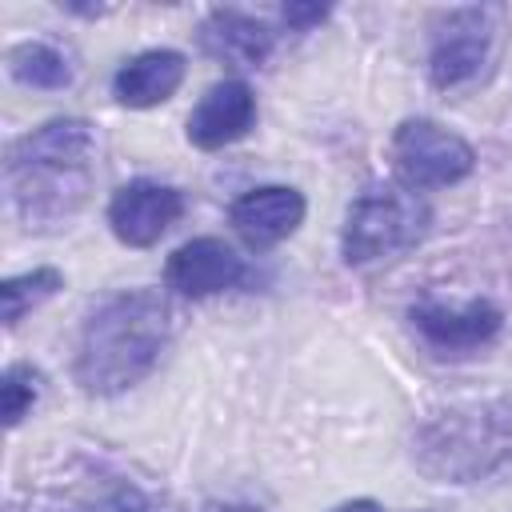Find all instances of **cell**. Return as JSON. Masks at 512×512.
Returning <instances> with one entry per match:
<instances>
[{
  "label": "cell",
  "instance_id": "cell-7",
  "mask_svg": "<svg viewBox=\"0 0 512 512\" xmlns=\"http://www.w3.org/2000/svg\"><path fill=\"white\" fill-rule=\"evenodd\" d=\"M184 212V196L172 184L160 180H132L124 184L112 204H108V224L120 244L128 248H148L156 244Z\"/></svg>",
  "mask_w": 512,
  "mask_h": 512
},
{
  "label": "cell",
  "instance_id": "cell-4",
  "mask_svg": "<svg viewBox=\"0 0 512 512\" xmlns=\"http://www.w3.org/2000/svg\"><path fill=\"white\" fill-rule=\"evenodd\" d=\"M428 220H432V212L416 192H404L396 184H376V188L360 192L356 204L348 208V220L340 232L344 260L356 268L392 260L424 240Z\"/></svg>",
  "mask_w": 512,
  "mask_h": 512
},
{
  "label": "cell",
  "instance_id": "cell-1",
  "mask_svg": "<svg viewBox=\"0 0 512 512\" xmlns=\"http://www.w3.org/2000/svg\"><path fill=\"white\" fill-rule=\"evenodd\" d=\"M96 172V132L84 120H48L36 132L8 144L4 184L24 228H60L68 224L88 192Z\"/></svg>",
  "mask_w": 512,
  "mask_h": 512
},
{
  "label": "cell",
  "instance_id": "cell-14",
  "mask_svg": "<svg viewBox=\"0 0 512 512\" xmlns=\"http://www.w3.org/2000/svg\"><path fill=\"white\" fill-rule=\"evenodd\" d=\"M8 72L12 80L28 84V88H64L72 80V68L64 60V52H56L52 44H16L8 52Z\"/></svg>",
  "mask_w": 512,
  "mask_h": 512
},
{
  "label": "cell",
  "instance_id": "cell-11",
  "mask_svg": "<svg viewBox=\"0 0 512 512\" xmlns=\"http://www.w3.org/2000/svg\"><path fill=\"white\" fill-rule=\"evenodd\" d=\"M256 120V96L244 80H220L212 84L200 104L188 116V140L196 148H224L232 140H240Z\"/></svg>",
  "mask_w": 512,
  "mask_h": 512
},
{
  "label": "cell",
  "instance_id": "cell-10",
  "mask_svg": "<svg viewBox=\"0 0 512 512\" xmlns=\"http://www.w3.org/2000/svg\"><path fill=\"white\" fill-rule=\"evenodd\" d=\"M236 236L248 244V248H272L280 240H288L300 220H304V196L288 184H264V188H252L244 192L232 212H228Z\"/></svg>",
  "mask_w": 512,
  "mask_h": 512
},
{
  "label": "cell",
  "instance_id": "cell-20",
  "mask_svg": "<svg viewBox=\"0 0 512 512\" xmlns=\"http://www.w3.org/2000/svg\"><path fill=\"white\" fill-rule=\"evenodd\" d=\"M204 512H260L256 504H208Z\"/></svg>",
  "mask_w": 512,
  "mask_h": 512
},
{
  "label": "cell",
  "instance_id": "cell-8",
  "mask_svg": "<svg viewBox=\"0 0 512 512\" xmlns=\"http://www.w3.org/2000/svg\"><path fill=\"white\" fill-rule=\"evenodd\" d=\"M244 276H248V264L216 236H196V240L180 244L164 264V284L188 300L236 288Z\"/></svg>",
  "mask_w": 512,
  "mask_h": 512
},
{
  "label": "cell",
  "instance_id": "cell-9",
  "mask_svg": "<svg viewBox=\"0 0 512 512\" xmlns=\"http://www.w3.org/2000/svg\"><path fill=\"white\" fill-rule=\"evenodd\" d=\"M416 332L444 356H464L480 344H488L500 332V308L492 300H468L464 308H448V304H416L412 312Z\"/></svg>",
  "mask_w": 512,
  "mask_h": 512
},
{
  "label": "cell",
  "instance_id": "cell-16",
  "mask_svg": "<svg viewBox=\"0 0 512 512\" xmlns=\"http://www.w3.org/2000/svg\"><path fill=\"white\" fill-rule=\"evenodd\" d=\"M40 396V372L32 364H8L0 376V408H4V424L16 428L20 416L36 404Z\"/></svg>",
  "mask_w": 512,
  "mask_h": 512
},
{
  "label": "cell",
  "instance_id": "cell-3",
  "mask_svg": "<svg viewBox=\"0 0 512 512\" xmlns=\"http://www.w3.org/2000/svg\"><path fill=\"white\" fill-rule=\"evenodd\" d=\"M512 456V396L460 404L432 416L416 432L412 460L424 476L444 484H468L488 476Z\"/></svg>",
  "mask_w": 512,
  "mask_h": 512
},
{
  "label": "cell",
  "instance_id": "cell-19",
  "mask_svg": "<svg viewBox=\"0 0 512 512\" xmlns=\"http://www.w3.org/2000/svg\"><path fill=\"white\" fill-rule=\"evenodd\" d=\"M336 512H380V504L376 500H352V504H340Z\"/></svg>",
  "mask_w": 512,
  "mask_h": 512
},
{
  "label": "cell",
  "instance_id": "cell-12",
  "mask_svg": "<svg viewBox=\"0 0 512 512\" xmlns=\"http://www.w3.org/2000/svg\"><path fill=\"white\" fill-rule=\"evenodd\" d=\"M184 80V56L172 48H152L132 56L116 76H112V96L128 108H152L164 104Z\"/></svg>",
  "mask_w": 512,
  "mask_h": 512
},
{
  "label": "cell",
  "instance_id": "cell-15",
  "mask_svg": "<svg viewBox=\"0 0 512 512\" xmlns=\"http://www.w3.org/2000/svg\"><path fill=\"white\" fill-rule=\"evenodd\" d=\"M64 284V276L56 268H32L24 276H8L0 284V304H4V328L20 324V316L28 308H36L40 300H48L56 288Z\"/></svg>",
  "mask_w": 512,
  "mask_h": 512
},
{
  "label": "cell",
  "instance_id": "cell-18",
  "mask_svg": "<svg viewBox=\"0 0 512 512\" xmlns=\"http://www.w3.org/2000/svg\"><path fill=\"white\" fill-rule=\"evenodd\" d=\"M324 16H328L324 4H288V8H284V20H288L292 28H300V32L312 28V24H320Z\"/></svg>",
  "mask_w": 512,
  "mask_h": 512
},
{
  "label": "cell",
  "instance_id": "cell-17",
  "mask_svg": "<svg viewBox=\"0 0 512 512\" xmlns=\"http://www.w3.org/2000/svg\"><path fill=\"white\" fill-rule=\"evenodd\" d=\"M72 512H152V508H148V500L132 484H116L104 496H96L88 504H76Z\"/></svg>",
  "mask_w": 512,
  "mask_h": 512
},
{
  "label": "cell",
  "instance_id": "cell-6",
  "mask_svg": "<svg viewBox=\"0 0 512 512\" xmlns=\"http://www.w3.org/2000/svg\"><path fill=\"white\" fill-rule=\"evenodd\" d=\"M496 8H456L436 24L428 72L436 88H460L476 80L492 56V40L500 32Z\"/></svg>",
  "mask_w": 512,
  "mask_h": 512
},
{
  "label": "cell",
  "instance_id": "cell-13",
  "mask_svg": "<svg viewBox=\"0 0 512 512\" xmlns=\"http://www.w3.org/2000/svg\"><path fill=\"white\" fill-rule=\"evenodd\" d=\"M200 44L216 60H228V64H240V68H256L272 52V32H268V24H260V20H252L244 12L216 8L200 24Z\"/></svg>",
  "mask_w": 512,
  "mask_h": 512
},
{
  "label": "cell",
  "instance_id": "cell-2",
  "mask_svg": "<svg viewBox=\"0 0 512 512\" xmlns=\"http://www.w3.org/2000/svg\"><path fill=\"white\" fill-rule=\"evenodd\" d=\"M168 344V304L148 292L108 296L80 328L76 340V384L92 396H112L140 384Z\"/></svg>",
  "mask_w": 512,
  "mask_h": 512
},
{
  "label": "cell",
  "instance_id": "cell-5",
  "mask_svg": "<svg viewBox=\"0 0 512 512\" xmlns=\"http://www.w3.org/2000/svg\"><path fill=\"white\" fill-rule=\"evenodd\" d=\"M476 164V152L468 140H460L456 132H448L436 120H404L392 136V168L404 180V188L420 192V188H448L456 180H464Z\"/></svg>",
  "mask_w": 512,
  "mask_h": 512
}]
</instances>
